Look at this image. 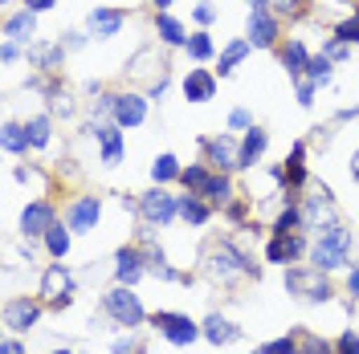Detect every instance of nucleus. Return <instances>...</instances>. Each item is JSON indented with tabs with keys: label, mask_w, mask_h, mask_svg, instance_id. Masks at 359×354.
Here are the masks:
<instances>
[{
	"label": "nucleus",
	"mask_w": 359,
	"mask_h": 354,
	"mask_svg": "<svg viewBox=\"0 0 359 354\" xmlns=\"http://www.w3.org/2000/svg\"><path fill=\"white\" fill-rule=\"evenodd\" d=\"M245 53H249V41H229V49L221 53V66H217V73H224V78H229L233 69L245 62Z\"/></svg>",
	"instance_id": "cd10ccee"
},
{
	"label": "nucleus",
	"mask_w": 359,
	"mask_h": 354,
	"mask_svg": "<svg viewBox=\"0 0 359 354\" xmlns=\"http://www.w3.org/2000/svg\"><path fill=\"white\" fill-rule=\"evenodd\" d=\"M192 17H196L201 24H208L212 17H217V8H212V4H196V8H192Z\"/></svg>",
	"instance_id": "c03bdc74"
},
{
	"label": "nucleus",
	"mask_w": 359,
	"mask_h": 354,
	"mask_svg": "<svg viewBox=\"0 0 359 354\" xmlns=\"http://www.w3.org/2000/svg\"><path fill=\"white\" fill-rule=\"evenodd\" d=\"M351 179L359 183V147H355V155H351Z\"/></svg>",
	"instance_id": "603ef678"
},
{
	"label": "nucleus",
	"mask_w": 359,
	"mask_h": 354,
	"mask_svg": "<svg viewBox=\"0 0 359 354\" xmlns=\"http://www.w3.org/2000/svg\"><path fill=\"white\" fill-rule=\"evenodd\" d=\"M273 4H278V13H294V8H298L302 0H273Z\"/></svg>",
	"instance_id": "3c124183"
},
{
	"label": "nucleus",
	"mask_w": 359,
	"mask_h": 354,
	"mask_svg": "<svg viewBox=\"0 0 359 354\" xmlns=\"http://www.w3.org/2000/svg\"><path fill=\"white\" fill-rule=\"evenodd\" d=\"M4 33H8V41H29V37L37 33V13H33V8L13 13V17L4 21Z\"/></svg>",
	"instance_id": "412c9836"
},
{
	"label": "nucleus",
	"mask_w": 359,
	"mask_h": 354,
	"mask_svg": "<svg viewBox=\"0 0 359 354\" xmlns=\"http://www.w3.org/2000/svg\"><path fill=\"white\" fill-rule=\"evenodd\" d=\"M347 293H351V297H359V269H351V273H347Z\"/></svg>",
	"instance_id": "09e8293b"
},
{
	"label": "nucleus",
	"mask_w": 359,
	"mask_h": 354,
	"mask_svg": "<svg viewBox=\"0 0 359 354\" xmlns=\"http://www.w3.org/2000/svg\"><path fill=\"white\" fill-rule=\"evenodd\" d=\"M53 224H57V220H53V208H49L45 199H33V204L21 212V232H25V236H45Z\"/></svg>",
	"instance_id": "f3484780"
},
{
	"label": "nucleus",
	"mask_w": 359,
	"mask_h": 354,
	"mask_svg": "<svg viewBox=\"0 0 359 354\" xmlns=\"http://www.w3.org/2000/svg\"><path fill=\"white\" fill-rule=\"evenodd\" d=\"M25 8H33V13H45V8H53V0H25Z\"/></svg>",
	"instance_id": "8fccbe9b"
},
{
	"label": "nucleus",
	"mask_w": 359,
	"mask_h": 354,
	"mask_svg": "<svg viewBox=\"0 0 359 354\" xmlns=\"http://www.w3.org/2000/svg\"><path fill=\"white\" fill-rule=\"evenodd\" d=\"M314 90L318 86H314L311 78H298V102H302V106H311L314 102Z\"/></svg>",
	"instance_id": "37998d69"
},
{
	"label": "nucleus",
	"mask_w": 359,
	"mask_h": 354,
	"mask_svg": "<svg viewBox=\"0 0 359 354\" xmlns=\"http://www.w3.org/2000/svg\"><path fill=\"white\" fill-rule=\"evenodd\" d=\"M156 29H159V37H163V45H188V33H184V24L172 21L168 13H159Z\"/></svg>",
	"instance_id": "7c9ffc66"
},
{
	"label": "nucleus",
	"mask_w": 359,
	"mask_h": 354,
	"mask_svg": "<svg viewBox=\"0 0 359 354\" xmlns=\"http://www.w3.org/2000/svg\"><path fill=\"white\" fill-rule=\"evenodd\" d=\"M335 354H359V338H355V330H343V334H339Z\"/></svg>",
	"instance_id": "ea45409f"
},
{
	"label": "nucleus",
	"mask_w": 359,
	"mask_h": 354,
	"mask_svg": "<svg viewBox=\"0 0 359 354\" xmlns=\"http://www.w3.org/2000/svg\"><path fill=\"white\" fill-rule=\"evenodd\" d=\"M184 94H188V102H208V98L217 94V78H212L208 69L192 66V73L184 78Z\"/></svg>",
	"instance_id": "6ab92c4d"
},
{
	"label": "nucleus",
	"mask_w": 359,
	"mask_h": 354,
	"mask_svg": "<svg viewBox=\"0 0 359 354\" xmlns=\"http://www.w3.org/2000/svg\"><path fill=\"white\" fill-rule=\"evenodd\" d=\"M0 57H4V62H17V57H21V45H17V41H4Z\"/></svg>",
	"instance_id": "49530a36"
},
{
	"label": "nucleus",
	"mask_w": 359,
	"mask_h": 354,
	"mask_svg": "<svg viewBox=\"0 0 359 354\" xmlns=\"http://www.w3.org/2000/svg\"><path fill=\"white\" fill-rule=\"evenodd\" d=\"M180 171H184V167L176 163V155H159L156 163H151V179H156L159 187L172 183V179H180Z\"/></svg>",
	"instance_id": "2f4dec72"
},
{
	"label": "nucleus",
	"mask_w": 359,
	"mask_h": 354,
	"mask_svg": "<svg viewBox=\"0 0 359 354\" xmlns=\"http://www.w3.org/2000/svg\"><path fill=\"white\" fill-rule=\"evenodd\" d=\"M201 330H204V338H208L212 346H229V342H237V338H241V326H237V322H229V318H221V313H212Z\"/></svg>",
	"instance_id": "aec40b11"
},
{
	"label": "nucleus",
	"mask_w": 359,
	"mask_h": 354,
	"mask_svg": "<svg viewBox=\"0 0 359 354\" xmlns=\"http://www.w3.org/2000/svg\"><path fill=\"white\" fill-rule=\"evenodd\" d=\"M4 4H8V0H4Z\"/></svg>",
	"instance_id": "4d7b16f0"
},
{
	"label": "nucleus",
	"mask_w": 359,
	"mask_h": 354,
	"mask_svg": "<svg viewBox=\"0 0 359 354\" xmlns=\"http://www.w3.org/2000/svg\"><path fill=\"white\" fill-rule=\"evenodd\" d=\"M102 310L111 313L118 326H127V330H135V326H143V318H147V310L139 306V297L131 293V285H114L107 297H102Z\"/></svg>",
	"instance_id": "7ed1b4c3"
},
{
	"label": "nucleus",
	"mask_w": 359,
	"mask_h": 354,
	"mask_svg": "<svg viewBox=\"0 0 359 354\" xmlns=\"http://www.w3.org/2000/svg\"><path fill=\"white\" fill-rule=\"evenodd\" d=\"M302 224H306V228H331V224H335V199H331L327 187L314 192V196L302 204Z\"/></svg>",
	"instance_id": "9d476101"
},
{
	"label": "nucleus",
	"mask_w": 359,
	"mask_h": 354,
	"mask_svg": "<svg viewBox=\"0 0 359 354\" xmlns=\"http://www.w3.org/2000/svg\"><path fill=\"white\" fill-rule=\"evenodd\" d=\"M302 253H306V236L302 232H273L266 241V261H273V265H290Z\"/></svg>",
	"instance_id": "1a4fd4ad"
},
{
	"label": "nucleus",
	"mask_w": 359,
	"mask_h": 354,
	"mask_svg": "<svg viewBox=\"0 0 359 354\" xmlns=\"http://www.w3.org/2000/svg\"><path fill=\"white\" fill-rule=\"evenodd\" d=\"M25 131H29V143H33V147H45L53 127H49V118H45V114H37V118H29V122H25Z\"/></svg>",
	"instance_id": "c9c22d12"
},
{
	"label": "nucleus",
	"mask_w": 359,
	"mask_h": 354,
	"mask_svg": "<svg viewBox=\"0 0 359 354\" xmlns=\"http://www.w3.org/2000/svg\"><path fill=\"white\" fill-rule=\"evenodd\" d=\"M204 155H208V163L221 171V176H229V171H237L241 167V147H233V139L229 134H217V139H201Z\"/></svg>",
	"instance_id": "6e6552de"
},
{
	"label": "nucleus",
	"mask_w": 359,
	"mask_h": 354,
	"mask_svg": "<svg viewBox=\"0 0 359 354\" xmlns=\"http://www.w3.org/2000/svg\"><path fill=\"white\" fill-rule=\"evenodd\" d=\"M204 199H208V204H229V199H233V183H229V176H221V171H217V176L208 179V187H204Z\"/></svg>",
	"instance_id": "c85d7f7f"
},
{
	"label": "nucleus",
	"mask_w": 359,
	"mask_h": 354,
	"mask_svg": "<svg viewBox=\"0 0 359 354\" xmlns=\"http://www.w3.org/2000/svg\"><path fill=\"white\" fill-rule=\"evenodd\" d=\"M184 49H188V53H192L196 62H208V57H212V37H208V33H192Z\"/></svg>",
	"instance_id": "4c0bfd02"
},
{
	"label": "nucleus",
	"mask_w": 359,
	"mask_h": 354,
	"mask_svg": "<svg viewBox=\"0 0 359 354\" xmlns=\"http://www.w3.org/2000/svg\"><path fill=\"white\" fill-rule=\"evenodd\" d=\"M90 134L102 143V163H107V167H114V163L123 159V127H118V122H94V127H90Z\"/></svg>",
	"instance_id": "2eb2a0df"
},
{
	"label": "nucleus",
	"mask_w": 359,
	"mask_h": 354,
	"mask_svg": "<svg viewBox=\"0 0 359 354\" xmlns=\"http://www.w3.org/2000/svg\"><path fill=\"white\" fill-rule=\"evenodd\" d=\"M282 66H286V73H290L294 82H298V78H306V66H311V53H306V45H302V41L282 45Z\"/></svg>",
	"instance_id": "4be33fe9"
},
{
	"label": "nucleus",
	"mask_w": 359,
	"mask_h": 354,
	"mask_svg": "<svg viewBox=\"0 0 359 354\" xmlns=\"http://www.w3.org/2000/svg\"><path fill=\"white\" fill-rule=\"evenodd\" d=\"M347 257H351V232L343 228V224H331V228H323V236L314 241L311 248V261L323 273H331V269H347Z\"/></svg>",
	"instance_id": "f257e3e1"
},
{
	"label": "nucleus",
	"mask_w": 359,
	"mask_h": 354,
	"mask_svg": "<svg viewBox=\"0 0 359 354\" xmlns=\"http://www.w3.org/2000/svg\"><path fill=\"white\" fill-rule=\"evenodd\" d=\"M302 183H306V143H294L290 159H286V187L298 192Z\"/></svg>",
	"instance_id": "b1692460"
},
{
	"label": "nucleus",
	"mask_w": 359,
	"mask_h": 354,
	"mask_svg": "<svg viewBox=\"0 0 359 354\" xmlns=\"http://www.w3.org/2000/svg\"><path fill=\"white\" fill-rule=\"evenodd\" d=\"M114 122L118 127H143V118H147V102L139 98V94H114Z\"/></svg>",
	"instance_id": "4468645a"
},
{
	"label": "nucleus",
	"mask_w": 359,
	"mask_h": 354,
	"mask_svg": "<svg viewBox=\"0 0 359 354\" xmlns=\"http://www.w3.org/2000/svg\"><path fill=\"white\" fill-rule=\"evenodd\" d=\"M98 216H102V199H98V196H82V199H74L66 224L74 228V232H94Z\"/></svg>",
	"instance_id": "dca6fc26"
},
{
	"label": "nucleus",
	"mask_w": 359,
	"mask_h": 354,
	"mask_svg": "<svg viewBox=\"0 0 359 354\" xmlns=\"http://www.w3.org/2000/svg\"><path fill=\"white\" fill-rule=\"evenodd\" d=\"M0 354H25V346L17 338H4V342H0Z\"/></svg>",
	"instance_id": "de8ad7c7"
},
{
	"label": "nucleus",
	"mask_w": 359,
	"mask_h": 354,
	"mask_svg": "<svg viewBox=\"0 0 359 354\" xmlns=\"http://www.w3.org/2000/svg\"><path fill=\"white\" fill-rule=\"evenodd\" d=\"M294 338H298V351H302V354H335V346H331V342L314 338L311 330H298Z\"/></svg>",
	"instance_id": "f704fd0d"
},
{
	"label": "nucleus",
	"mask_w": 359,
	"mask_h": 354,
	"mask_svg": "<svg viewBox=\"0 0 359 354\" xmlns=\"http://www.w3.org/2000/svg\"><path fill=\"white\" fill-rule=\"evenodd\" d=\"M266 147H269V134L262 131V127H249L245 143H241V167H253L257 159L266 155Z\"/></svg>",
	"instance_id": "5701e85b"
},
{
	"label": "nucleus",
	"mask_w": 359,
	"mask_h": 354,
	"mask_svg": "<svg viewBox=\"0 0 359 354\" xmlns=\"http://www.w3.org/2000/svg\"><path fill=\"white\" fill-rule=\"evenodd\" d=\"M208 273H212L217 281H233L237 273H241V277H257V261H249L245 253H237L233 244H221V248L208 257Z\"/></svg>",
	"instance_id": "20e7f679"
},
{
	"label": "nucleus",
	"mask_w": 359,
	"mask_h": 354,
	"mask_svg": "<svg viewBox=\"0 0 359 354\" xmlns=\"http://www.w3.org/2000/svg\"><path fill=\"white\" fill-rule=\"evenodd\" d=\"M286 289H290L294 297H302V302H314V306L331 302V281H327V273H323L318 265L290 269V273H286Z\"/></svg>",
	"instance_id": "f03ea898"
},
{
	"label": "nucleus",
	"mask_w": 359,
	"mask_h": 354,
	"mask_svg": "<svg viewBox=\"0 0 359 354\" xmlns=\"http://www.w3.org/2000/svg\"><path fill=\"white\" fill-rule=\"evenodd\" d=\"M249 127H253L249 111H233V114H229V131H249Z\"/></svg>",
	"instance_id": "79ce46f5"
},
{
	"label": "nucleus",
	"mask_w": 359,
	"mask_h": 354,
	"mask_svg": "<svg viewBox=\"0 0 359 354\" xmlns=\"http://www.w3.org/2000/svg\"><path fill=\"white\" fill-rule=\"evenodd\" d=\"M41 302L49 310H66L69 302H74V277H69V269L62 261L41 273Z\"/></svg>",
	"instance_id": "39448f33"
},
{
	"label": "nucleus",
	"mask_w": 359,
	"mask_h": 354,
	"mask_svg": "<svg viewBox=\"0 0 359 354\" xmlns=\"http://www.w3.org/2000/svg\"><path fill=\"white\" fill-rule=\"evenodd\" d=\"M180 179H184V187H188L192 196H204V187H208L212 171H204L201 163H192V167H184V171H180Z\"/></svg>",
	"instance_id": "473e14b6"
},
{
	"label": "nucleus",
	"mask_w": 359,
	"mask_h": 354,
	"mask_svg": "<svg viewBox=\"0 0 359 354\" xmlns=\"http://www.w3.org/2000/svg\"><path fill=\"white\" fill-rule=\"evenodd\" d=\"M331 69H335V62L327 53H318V57H311V66H306V78H311L314 86H323V82H331Z\"/></svg>",
	"instance_id": "72a5a7b5"
},
{
	"label": "nucleus",
	"mask_w": 359,
	"mask_h": 354,
	"mask_svg": "<svg viewBox=\"0 0 359 354\" xmlns=\"http://www.w3.org/2000/svg\"><path fill=\"white\" fill-rule=\"evenodd\" d=\"M151 326H156L172 346H192L196 338H201V326L192 322V318H184V313H172V310H159L156 318H151Z\"/></svg>",
	"instance_id": "0eeeda50"
},
{
	"label": "nucleus",
	"mask_w": 359,
	"mask_h": 354,
	"mask_svg": "<svg viewBox=\"0 0 359 354\" xmlns=\"http://www.w3.org/2000/svg\"><path fill=\"white\" fill-rule=\"evenodd\" d=\"M123 24H127L123 8H94L86 17V29L94 37H114V33H123Z\"/></svg>",
	"instance_id": "a211bd4d"
},
{
	"label": "nucleus",
	"mask_w": 359,
	"mask_h": 354,
	"mask_svg": "<svg viewBox=\"0 0 359 354\" xmlns=\"http://www.w3.org/2000/svg\"><path fill=\"white\" fill-rule=\"evenodd\" d=\"M29 62L41 69L62 66V45H29Z\"/></svg>",
	"instance_id": "bb28decb"
},
{
	"label": "nucleus",
	"mask_w": 359,
	"mask_h": 354,
	"mask_svg": "<svg viewBox=\"0 0 359 354\" xmlns=\"http://www.w3.org/2000/svg\"><path fill=\"white\" fill-rule=\"evenodd\" d=\"M53 354H69V351H53Z\"/></svg>",
	"instance_id": "6e6d98bb"
},
{
	"label": "nucleus",
	"mask_w": 359,
	"mask_h": 354,
	"mask_svg": "<svg viewBox=\"0 0 359 354\" xmlns=\"http://www.w3.org/2000/svg\"><path fill=\"white\" fill-rule=\"evenodd\" d=\"M147 269L151 265H147V257L139 248H118V257H114V281L118 285H135Z\"/></svg>",
	"instance_id": "f8f14e48"
},
{
	"label": "nucleus",
	"mask_w": 359,
	"mask_h": 354,
	"mask_svg": "<svg viewBox=\"0 0 359 354\" xmlns=\"http://www.w3.org/2000/svg\"><path fill=\"white\" fill-rule=\"evenodd\" d=\"M180 216H184L188 224H196V228H201V224H208L212 208H208L201 196H180Z\"/></svg>",
	"instance_id": "393cba45"
},
{
	"label": "nucleus",
	"mask_w": 359,
	"mask_h": 354,
	"mask_svg": "<svg viewBox=\"0 0 359 354\" xmlns=\"http://www.w3.org/2000/svg\"><path fill=\"white\" fill-rule=\"evenodd\" d=\"M139 216H143L147 224L168 228V224L180 216V196H168L163 187H151V192H143V196H139Z\"/></svg>",
	"instance_id": "423d86ee"
},
{
	"label": "nucleus",
	"mask_w": 359,
	"mask_h": 354,
	"mask_svg": "<svg viewBox=\"0 0 359 354\" xmlns=\"http://www.w3.org/2000/svg\"><path fill=\"white\" fill-rule=\"evenodd\" d=\"M323 53H327L331 62H347V45H343V41H335V37H331V41L323 45Z\"/></svg>",
	"instance_id": "a19ab883"
},
{
	"label": "nucleus",
	"mask_w": 359,
	"mask_h": 354,
	"mask_svg": "<svg viewBox=\"0 0 359 354\" xmlns=\"http://www.w3.org/2000/svg\"><path fill=\"white\" fill-rule=\"evenodd\" d=\"M33 143H29V131H25L21 122H4V151L8 155H25Z\"/></svg>",
	"instance_id": "a878e982"
},
{
	"label": "nucleus",
	"mask_w": 359,
	"mask_h": 354,
	"mask_svg": "<svg viewBox=\"0 0 359 354\" xmlns=\"http://www.w3.org/2000/svg\"><path fill=\"white\" fill-rule=\"evenodd\" d=\"M135 351V338L127 334V338H114V346H111V354H131Z\"/></svg>",
	"instance_id": "a18cd8bd"
},
{
	"label": "nucleus",
	"mask_w": 359,
	"mask_h": 354,
	"mask_svg": "<svg viewBox=\"0 0 359 354\" xmlns=\"http://www.w3.org/2000/svg\"><path fill=\"white\" fill-rule=\"evenodd\" d=\"M151 4H156L159 13H163V8H172V0H151Z\"/></svg>",
	"instance_id": "864d4df0"
},
{
	"label": "nucleus",
	"mask_w": 359,
	"mask_h": 354,
	"mask_svg": "<svg viewBox=\"0 0 359 354\" xmlns=\"http://www.w3.org/2000/svg\"><path fill=\"white\" fill-rule=\"evenodd\" d=\"M269 0H249V8H266Z\"/></svg>",
	"instance_id": "5fc2aeb1"
},
{
	"label": "nucleus",
	"mask_w": 359,
	"mask_h": 354,
	"mask_svg": "<svg viewBox=\"0 0 359 354\" xmlns=\"http://www.w3.org/2000/svg\"><path fill=\"white\" fill-rule=\"evenodd\" d=\"M302 4H306V0H302Z\"/></svg>",
	"instance_id": "13d9d810"
},
{
	"label": "nucleus",
	"mask_w": 359,
	"mask_h": 354,
	"mask_svg": "<svg viewBox=\"0 0 359 354\" xmlns=\"http://www.w3.org/2000/svg\"><path fill=\"white\" fill-rule=\"evenodd\" d=\"M37 318H41V302H33V297H13L8 306H4V326L8 330H29V326H37Z\"/></svg>",
	"instance_id": "9b49d317"
},
{
	"label": "nucleus",
	"mask_w": 359,
	"mask_h": 354,
	"mask_svg": "<svg viewBox=\"0 0 359 354\" xmlns=\"http://www.w3.org/2000/svg\"><path fill=\"white\" fill-rule=\"evenodd\" d=\"M257 354H302V351H298V338H294V334H286V338L262 342V346H257Z\"/></svg>",
	"instance_id": "e433bc0d"
},
{
	"label": "nucleus",
	"mask_w": 359,
	"mask_h": 354,
	"mask_svg": "<svg viewBox=\"0 0 359 354\" xmlns=\"http://www.w3.org/2000/svg\"><path fill=\"white\" fill-rule=\"evenodd\" d=\"M249 45H257V49L278 45V17L273 13H266V8L249 13Z\"/></svg>",
	"instance_id": "ddd939ff"
},
{
	"label": "nucleus",
	"mask_w": 359,
	"mask_h": 354,
	"mask_svg": "<svg viewBox=\"0 0 359 354\" xmlns=\"http://www.w3.org/2000/svg\"><path fill=\"white\" fill-rule=\"evenodd\" d=\"M69 232H74L69 224H66V228H62V224H53V228L45 232V248H49V253H53L57 261H62V257L69 253Z\"/></svg>",
	"instance_id": "c756f323"
},
{
	"label": "nucleus",
	"mask_w": 359,
	"mask_h": 354,
	"mask_svg": "<svg viewBox=\"0 0 359 354\" xmlns=\"http://www.w3.org/2000/svg\"><path fill=\"white\" fill-rule=\"evenodd\" d=\"M335 41H343V45L355 41V45H359V17H351V21L335 24Z\"/></svg>",
	"instance_id": "58836bf2"
}]
</instances>
